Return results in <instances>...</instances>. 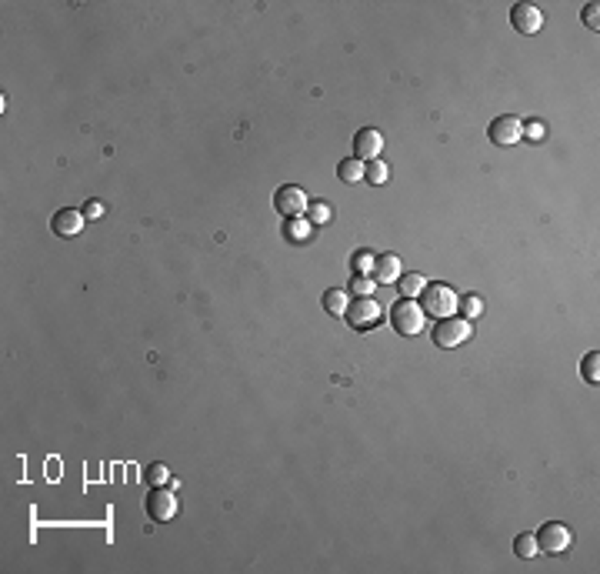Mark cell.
<instances>
[{
	"instance_id": "cell-16",
	"label": "cell",
	"mask_w": 600,
	"mask_h": 574,
	"mask_svg": "<svg viewBox=\"0 0 600 574\" xmlns=\"http://www.w3.org/2000/svg\"><path fill=\"white\" fill-rule=\"evenodd\" d=\"M364 160H357V157H347V160H340L337 167V177L344 180V184H357V180H364Z\"/></svg>"
},
{
	"instance_id": "cell-27",
	"label": "cell",
	"mask_w": 600,
	"mask_h": 574,
	"mask_svg": "<svg viewBox=\"0 0 600 574\" xmlns=\"http://www.w3.org/2000/svg\"><path fill=\"white\" fill-rule=\"evenodd\" d=\"M84 217H87V221H100V217H104V204H100V201H87V204H84Z\"/></svg>"
},
{
	"instance_id": "cell-15",
	"label": "cell",
	"mask_w": 600,
	"mask_h": 574,
	"mask_svg": "<svg viewBox=\"0 0 600 574\" xmlns=\"http://www.w3.org/2000/svg\"><path fill=\"white\" fill-rule=\"evenodd\" d=\"M397 290H400V297H407V301H417L420 294H424V287H427V281H424V274H407V277H400L397 281Z\"/></svg>"
},
{
	"instance_id": "cell-21",
	"label": "cell",
	"mask_w": 600,
	"mask_h": 574,
	"mask_svg": "<svg viewBox=\"0 0 600 574\" xmlns=\"http://www.w3.org/2000/svg\"><path fill=\"white\" fill-rule=\"evenodd\" d=\"M364 177H367L371 184H377V187H380V184H387V180H391V167H387L384 160H371V164H367V171H364Z\"/></svg>"
},
{
	"instance_id": "cell-11",
	"label": "cell",
	"mask_w": 600,
	"mask_h": 574,
	"mask_svg": "<svg viewBox=\"0 0 600 574\" xmlns=\"http://www.w3.org/2000/svg\"><path fill=\"white\" fill-rule=\"evenodd\" d=\"M371 277H374L377 284H397V281L404 277V264H400V257H397V254H380Z\"/></svg>"
},
{
	"instance_id": "cell-8",
	"label": "cell",
	"mask_w": 600,
	"mask_h": 574,
	"mask_svg": "<svg viewBox=\"0 0 600 574\" xmlns=\"http://www.w3.org/2000/svg\"><path fill=\"white\" fill-rule=\"evenodd\" d=\"M510 24H514V30H521V34H541V27H544V10L541 7H534V3H517L514 10H510Z\"/></svg>"
},
{
	"instance_id": "cell-9",
	"label": "cell",
	"mask_w": 600,
	"mask_h": 574,
	"mask_svg": "<svg viewBox=\"0 0 600 574\" xmlns=\"http://www.w3.org/2000/svg\"><path fill=\"white\" fill-rule=\"evenodd\" d=\"M521 137H524V124H521L514 114L497 117V120L490 124V140H494L497 147H514Z\"/></svg>"
},
{
	"instance_id": "cell-2",
	"label": "cell",
	"mask_w": 600,
	"mask_h": 574,
	"mask_svg": "<svg viewBox=\"0 0 600 574\" xmlns=\"http://www.w3.org/2000/svg\"><path fill=\"white\" fill-rule=\"evenodd\" d=\"M391 324H394V331L400 337H417L427 327V314H424V307L417 304V301L400 297L394 304V311H391Z\"/></svg>"
},
{
	"instance_id": "cell-18",
	"label": "cell",
	"mask_w": 600,
	"mask_h": 574,
	"mask_svg": "<svg viewBox=\"0 0 600 574\" xmlns=\"http://www.w3.org/2000/svg\"><path fill=\"white\" fill-rule=\"evenodd\" d=\"M514 555H521L524 561L537 557V555H541V548H537V537H534V535H517V541H514Z\"/></svg>"
},
{
	"instance_id": "cell-4",
	"label": "cell",
	"mask_w": 600,
	"mask_h": 574,
	"mask_svg": "<svg viewBox=\"0 0 600 574\" xmlns=\"http://www.w3.org/2000/svg\"><path fill=\"white\" fill-rule=\"evenodd\" d=\"M347 324L354 327V331H374L380 321H384V311H380V304H377L374 297H354V304L347 307Z\"/></svg>"
},
{
	"instance_id": "cell-10",
	"label": "cell",
	"mask_w": 600,
	"mask_h": 574,
	"mask_svg": "<svg viewBox=\"0 0 600 574\" xmlns=\"http://www.w3.org/2000/svg\"><path fill=\"white\" fill-rule=\"evenodd\" d=\"M380 154H384V137H380V131H374V127H364V131H357L354 134V157L357 160H380Z\"/></svg>"
},
{
	"instance_id": "cell-25",
	"label": "cell",
	"mask_w": 600,
	"mask_h": 574,
	"mask_svg": "<svg viewBox=\"0 0 600 574\" xmlns=\"http://www.w3.org/2000/svg\"><path fill=\"white\" fill-rule=\"evenodd\" d=\"M524 137L527 140H534V144H541L547 137V124L544 120H530V124H524Z\"/></svg>"
},
{
	"instance_id": "cell-17",
	"label": "cell",
	"mask_w": 600,
	"mask_h": 574,
	"mask_svg": "<svg viewBox=\"0 0 600 574\" xmlns=\"http://www.w3.org/2000/svg\"><path fill=\"white\" fill-rule=\"evenodd\" d=\"M374 264H377V254H371V250H357L354 257H350V268H354V274H364V277H371V274H374Z\"/></svg>"
},
{
	"instance_id": "cell-12",
	"label": "cell",
	"mask_w": 600,
	"mask_h": 574,
	"mask_svg": "<svg viewBox=\"0 0 600 574\" xmlns=\"http://www.w3.org/2000/svg\"><path fill=\"white\" fill-rule=\"evenodd\" d=\"M84 211H57L54 221H50V228H54V234H60V237H77L80 230H84Z\"/></svg>"
},
{
	"instance_id": "cell-1",
	"label": "cell",
	"mask_w": 600,
	"mask_h": 574,
	"mask_svg": "<svg viewBox=\"0 0 600 574\" xmlns=\"http://www.w3.org/2000/svg\"><path fill=\"white\" fill-rule=\"evenodd\" d=\"M420 307H424V314H433L437 321H444V317H453V314H457L460 297H457V290L447 284H427L424 294H420Z\"/></svg>"
},
{
	"instance_id": "cell-19",
	"label": "cell",
	"mask_w": 600,
	"mask_h": 574,
	"mask_svg": "<svg viewBox=\"0 0 600 574\" xmlns=\"http://www.w3.org/2000/svg\"><path fill=\"white\" fill-rule=\"evenodd\" d=\"M374 290H377L374 277H364V274H354V277H350V294H354V297H374Z\"/></svg>"
},
{
	"instance_id": "cell-5",
	"label": "cell",
	"mask_w": 600,
	"mask_h": 574,
	"mask_svg": "<svg viewBox=\"0 0 600 574\" xmlns=\"http://www.w3.org/2000/svg\"><path fill=\"white\" fill-rule=\"evenodd\" d=\"M537 537V548L544 551V555H563L570 544H574V535H570V528L567 524H561V521H550V524H544L541 528V535Z\"/></svg>"
},
{
	"instance_id": "cell-24",
	"label": "cell",
	"mask_w": 600,
	"mask_h": 574,
	"mask_svg": "<svg viewBox=\"0 0 600 574\" xmlns=\"http://www.w3.org/2000/svg\"><path fill=\"white\" fill-rule=\"evenodd\" d=\"M330 217H334L330 204H310V207H307V221H310L314 228H317V224H327Z\"/></svg>"
},
{
	"instance_id": "cell-6",
	"label": "cell",
	"mask_w": 600,
	"mask_h": 574,
	"mask_svg": "<svg viewBox=\"0 0 600 574\" xmlns=\"http://www.w3.org/2000/svg\"><path fill=\"white\" fill-rule=\"evenodd\" d=\"M177 511H180V504H177V494H174L170 488H153V491L147 494V515H150V521L167 524V521H174V517H177Z\"/></svg>"
},
{
	"instance_id": "cell-7",
	"label": "cell",
	"mask_w": 600,
	"mask_h": 574,
	"mask_svg": "<svg viewBox=\"0 0 600 574\" xmlns=\"http://www.w3.org/2000/svg\"><path fill=\"white\" fill-rule=\"evenodd\" d=\"M274 207H277L283 217H307L310 201H307V194L300 191L297 184H283L281 191L274 194Z\"/></svg>"
},
{
	"instance_id": "cell-14",
	"label": "cell",
	"mask_w": 600,
	"mask_h": 574,
	"mask_svg": "<svg viewBox=\"0 0 600 574\" xmlns=\"http://www.w3.org/2000/svg\"><path fill=\"white\" fill-rule=\"evenodd\" d=\"M347 307H350V294H347V290H327V294H324V311H327V314L344 317Z\"/></svg>"
},
{
	"instance_id": "cell-3",
	"label": "cell",
	"mask_w": 600,
	"mask_h": 574,
	"mask_svg": "<svg viewBox=\"0 0 600 574\" xmlns=\"http://www.w3.org/2000/svg\"><path fill=\"white\" fill-rule=\"evenodd\" d=\"M470 334H474V324L467 317H444L440 324L433 327V344L444 347V351H453V347L467 344Z\"/></svg>"
},
{
	"instance_id": "cell-23",
	"label": "cell",
	"mask_w": 600,
	"mask_h": 574,
	"mask_svg": "<svg viewBox=\"0 0 600 574\" xmlns=\"http://www.w3.org/2000/svg\"><path fill=\"white\" fill-rule=\"evenodd\" d=\"M457 311H460L467 321H474V317H480V314H484V301H480L477 294H470V297H464V301H460V307H457Z\"/></svg>"
},
{
	"instance_id": "cell-13",
	"label": "cell",
	"mask_w": 600,
	"mask_h": 574,
	"mask_svg": "<svg viewBox=\"0 0 600 574\" xmlns=\"http://www.w3.org/2000/svg\"><path fill=\"white\" fill-rule=\"evenodd\" d=\"M283 237H287L290 244H307V241L314 237V224H310L307 217H287V224H283Z\"/></svg>"
},
{
	"instance_id": "cell-22",
	"label": "cell",
	"mask_w": 600,
	"mask_h": 574,
	"mask_svg": "<svg viewBox=\"0 0 600 574\" xmlns=\"http://www.w3.org/2000/svg\"><path fill=\"white\" fill-rule=\"evenodd\" d=\"M144 478H147V484H153V488H167L170 484V467L167 464H150L147 471H144Z\"/></svg>"
},
{
	"instance_id": "cell-26",
	"label": "cell",
	"mask_w": 600,
	"mask_h": 574,
	"mask_svg": "<svg viewBox=\"0 0 600 574\" xmlns=\"http://www.w3.org/2000/svg\"><path fill=\"white\" fill-rule=\"evenodd\" d=\"M597 17H600V3L594 0V3H587V7H583V24H587L590 30H597V27H600Z\"/></svg>"
},
{
	"instance_id": "cell-20",
	"label": "cell",
	"mask_w": 600,
	"mask_h": 574,
	"mask_svg": "<svg viewBox=\"0 0 600 574\" xmlns=\"http://www.w3.org/2000/svg\"><path fill=\"white\" fill-rule=\"evenodd\" d=\"M581 374H583V381H587V384H597L600 381V354H597V351H590V354L583 358Z\"/></svg>"
}]
</instances>
